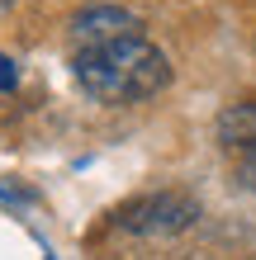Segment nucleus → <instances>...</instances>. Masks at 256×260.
<instances>
[{"mask_svg":"<svg viewBox=\"0 0 256 260\" xmlns=\"http://www.w3.org/2000/svg\"><path fill=\"white\" fill-rule=\"evenodd\" d=\"M71 67L81 90L100 104H138L171 85V62L157 43H147V34L104 43V48H81Z\"/></svg>","mask_w":256,"mask_h":260,"instance_id":"f257e3e1","label":"nucleus"},{"mask_svg":"<svg viewBox=\"0 0 256 260\" xmlns=\"http://www.w3.org/2000/svg\"><path fill=\"white\" fill-rule=\"evenodd\" d=\"M200 218V204H194L190 194H143L124 204L114 213V227L119 232H133V237H171V232H185V227Z\"/></svg>","mask_w":256,"mask_h":260,"instance_id":"f03ea898","label":"nucleus"},{"mask_svg":"<svg viewBox=\"0 0 256 260\" xmlns=\"http://www.w3.org/2000/svg\"><path fill=\"white\" fill-rule=\"evenodd\" d=\"M71 38H76V48H104V43H119V38H143V19L128 10H114V5H90L71 19Z\"/></svg>","mask_w":256,"mask_h":260,"instance_id":"7ed1b4c3","label":"nucleus"},{"mask_svg":"<svg viewBox=\"0 0 256 260\" xmlns=\"http://www.w3.org/2000/svg\"><path fill=\"white\" fill-rule=\"evenodd\" d=\"M218 142L256 175V100H237L218 114Z\"/></svg>","mask_w":256,"mask_h":260,"instance_id":"20e7f679","label":"nucleus"},{"mask_svg":"<svg viewBox=\"0 0 256 260\" xmlns=\"http://www.w3.org/2000/svg\"><path fill=\"white\" fill-rule=\"evenodd\" d=\"M10 85H14V62L0 57V90H10Z\"/></svg>","mask_w":256,"mask_h":260,"instance_id":"39448f33","label":"nucleus"}]
</instances>
